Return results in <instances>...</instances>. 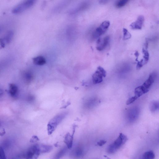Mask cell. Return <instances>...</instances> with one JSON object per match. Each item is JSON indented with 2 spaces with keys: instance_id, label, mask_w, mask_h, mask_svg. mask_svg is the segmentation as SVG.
Here are the masks:
<instances>
[{
  "instance_id": "obj_1",
  "label": "cell",
  "mask_w": 159,
  "mask_h": 159,
  "mask_svg": "<svg viewBox=\"0 0 159 159\" xmlns=\"http://www.w3.org/2000/svg\"><path fill=\"white\" fill-rule=\"evenodd\" d=\"M127 140L128 138L126 135L122 133H120L116 140L109 145L107 148V152L110 154L115 153L124 145Z\"/></svg>"
},
{
  "instance_id": "obj_2",
  "label": "cell",
  "mask_w": 159,
  "mask_h": 159,
  "mask_svg": "<svg viewBox=\"0 0 159 159\" xmlns=\"http://www.w3.org/2000/svg\"><path fill=\"white\" fill-rule=\"evenodd\" d=\"M157 76L156 72H153L151 73L142 85L136 88L138 91L142 95L147 93L154 83Z\"/></svg>"
},
{
  "instance_id": "obj_3",
  "label": "cell",
  "mask_w": 159,
  "mask_h": 159,
  "mask_svg": "<svg viewBox=\"0 0 159 159\" xmlns=\"http://www.w3.org/2000/svg\"><path fill=\"white\" fill-rule=\"evenodd\" d=\"M35 2V1L33 0H28L23 2L13 8L12 13L15 14L22 13L32 7L34 4Z\"/></svg>"
},
{
  "instance_id": "obj_4",
  "label": "cell",
  "mask_w": 159,
  "mask_h": 159,
  "mask_svg": "<svg viewBox=\"0 0 159 159\" xmlns=\"http://www.w3.org/2000/svg\"><path fill=\"white\" fill-rule=\"evenodd\" d=\"M64 116V115L62 114L57 115L48 123L47 126L48 135H51L53 133L57 126L63 120Z\"/></svg>"
},
{
  "instance_id": "obj_5",
  "label": "cell",
  "mask_w": 159,
  "mask_h": 159,
  "mask_svg": "<svg viewBox=\"0 0 159 159\" xmlns=\"http://www.w3.org/2000/svg\"><path fill=\"white\" fill-rule=\"evenodd\" d=\"M106 76V72L101 66L98 67L97 70L92 76V81L95 84L100 83L103 81V78Z\"/></svg>"
},
{
  "instance_id": "obj_6",
  "label": "cell",
  "mask_w": 159,
  "mask_h": 159,
  "mask_svg": "<svg viewBox=\"0 0 159 159\" xmlns=\"http://www.w3.org/2000/svg\"><path fill=\"white\" fill-rule=\"evenodd\" d=\"M110 25V22L105 21L102 22L94 30L93 33V37L95 39L100 37L107 31Z\"/></svg>"
},
{
  "instance_id": "obj_7",
  "label": "cell",
  "mask_w": 159,
  "mask_h": 159,
  "mask_svg": "<svg viewBox=\"0 0 159 159\" xmlns=\"http://www.w3.org/2000/svg\"><path fill=\"white\" fill-rule=\"evenodd\" d=\"M38 144L31 146L29 148L25 153L26 159H37L40 154Z\"/></svg>"
},
{
  "instance_id": "obj_8",
  "label": "cell",
  "mask_w": 159,
  "mask_h": 159,
  "mask_svg": "<svg viewBox=\"0 0 159 159\" xmlns=\"http://www.w3.org/2000/svg\"><path fill=\"white\" fill-rule=\"evenodd\" d=\"M110 37L107 36L103 38H99L97 40L96 48L97 50L101 51L106 48L109 44Z\"/></svg>"
},
{
  "instance_id": "obj_9",
  "label": "cell",
  "mask_w": 159,
  "mask_h": 159,
  "mask_svg": "<svg viewBox=\"0 0 159 159\" xmlns=\"http://www.w3.org/2000/svg\"><path fill=\"white\" fill-rule=\"evenodd\" d=\"M14 33L12 31L7 32L5 36L0 39V45L2 47L11 42L13 38Z\"/></svg>"
},
{
  "instance_id": "obj_10",
  "label": "cell",
  "mask_w": 159,
  "mask_h": 159,
  "mask_svg": "<svg viewBox=\"0 0 159 159\" xmlns=\"http://www.w3.org/2000/svg\"><path fill=\"white\" fill-rule=\"evenodd\" d=\"M145 21V18L143 16L140 15L137 18L135 22L130 25L131 27L134 30H141Z\"/></svg>"
},
{
  "instance_id": "obj_11",
  "label": "cell",
  "mask_w": 159,
  "mask_h": 159,
  "mask_svg": "<svg viewBox=\"0 0 159 159\" xmlns=\"http://www.w3.org/2000/svg\"><path fill=\"white\" fill-rule=\"evenodd\" d=\"M75 132V128H74L73 133L72 135L68 133L65 137L64 142L68 148L70 149L73 147V136Z\"/></svg>"
},
{
  "instance_id": "obj_12",
  "label": "cell",
  "mask_w": 159,
  "mask_h": 159,
  "mask_svg": "<svg viewBox=\"0 0 159 159\" xmlns=\"http://www.w3.org/2000/svg\"><path fill=\"white\" fill-rule=\"evenodd\" d=\"M38 145L40 154L50 152L53 148V147L51 145L43 144H38Z\"/></svg>"
},
{
  "instance_id": "obj_13",
  "label": "cell",
  "mask_w": 159,
  "mask_h": 159,
  "mask_svg": "<svg viewBox=\"0 0 159 159\" xmlns=\"http://www.w3.org/2000/svg\"><path fill=\"white\" fill-rule=\"evenodd\" d=\"M33 61L35 64L38 66H42L46 63L45 59L42 56H38L33 58Z\"/></svg>"
},
{
  "instance_id": "obj_14",
  "label": "cell",
  "mask_w": 159,
  "mask_h": 159,
  "mask_svg": "<svg viewBox=\"0 0 159 159\" xmlns=\"http://www.w3.org/2000/svg\"><path fill=\"white\" fill-rule=\"evenodd\" d=\"M138 109L133 108L130 111H129L128 117L129 120L131 121H134L135 119L136 118L137 115H138Z\"/></svg>"
},
{
  "instance_id": "obj_15",
  "label": "cell",
  "mask_w": 159,
  "mask_h": 159,
  "mask_svg": "<svg viewBox=\"0 0 159 159\" xmlns=\"http://www.w3.org/2000/svg\"><path fill=\"white\" fill-rule=\"evenodd\" d=\"M155 155L152 151H149L145 152L142 156L141 159H154Z\"/></svg>"
},
{
  "instance_id": "obj_16",
  "label": "cell",
  "mask_w": 159,
  "mask_h": 159,
  "mask_svg": "<svg viewBox=\"0 0 159 159\" xmlns=\"http://www.w3.org/2000/svg\"><path fill=\"white\" fill-rule=\"evenodd\" d=\"M17 87L16 86L13 84H10L9 93L12 96H15L17 95Z\"/></svg>"
},
{
  "instance_id": "obj_17",
  "label": "cell",
  "mask_w": 159,
  "mask_h": 159,
  "mask_svg": "<svg viewBox=\"0 0 159 159\" xmlns=\"http://www.w3.org/2000/svg\"><path fill=\"white\" fill-rule=\"evenodd\" d=\"M142 52L144 55V65L146 64L148 62L149 59V57H150V55L147 51V49L143 48L142 49Z\"/></svg>"
},
{
  "instance_id": "obj_18",
  "label": "cell",
  "mask_w": 159,
  "mask_h": 159,
  "mask_svg": "<svg viewBox=\"0 0 159 159\" xmlns=\"http://www.w3.org/2000/svg\"><path fill=\"white\" fill-rule=\"evenodd\" d=\"M83 154V150L81 147H77L73 151V155L76 157H81Z\"/></svg>"
},
{
  "instance_id": "obj_19",
  "label": "cell",
  "mask_w": 159,
  "mask_h": 159,
  "mask_svg": "<svg viewBox=\"0 0 159 159\" xmlns=\"http://www.w3.org/2000/svg\"><path fill=\"white\" fill-rule=\"evenodd\" d=\"M159 108V103L157 101L152 102L150 105V109L152 112L157 111Z\"/></svg>"
},
{
  "instance_id": "obj_20",
  "label": "cell",
  "mask_w": 159,
  "mask_h": 159,
  "mask_svg": "<svg viewBox=\"0 0 159 159\" xmlns=\"http://www.w3.org/2000/svg\"><path fill=\"white\" fill-rule=\"evenodd\" d=\"M128 0H120L117 2L115 6L117 8H121L125 6L129 2Z\"/></svg>"
},
{
  "instance_id": "obj_21",
  "label": "cell",
  "mask_w": 159,
  "mask_h": 159,
  "mask_svg": "<svg viewBox=\"0 0 159 159\" xmlns=\"http://www.w3.org/2000/svg\"><path fill=\"white\" fill-rule=\"evenodd\" d=\"M66 149L63 148L59 151V152L56 155L54 159H60L64 155L66 152Z\"/></svg>"
},
{
  "instance_id": "obj_22",
  "label": "cell",
  "mask_w": 159,
  "mask_h": 159,
  "mask_svg": "<svg viewBox=\"0 0 159 159\" xmlns=\"http://www.w3.org/2000/svg\"><path fill=\"white\" fill-rule=\"evenodd\" d=\"M123 39L124 40H127L130 39L132 35L130 32H129L128 30L125 28L123 29Z\"/></svg>"
},
{
  "instance_id": "obj_23",
  "label": "cell",
  "mask_w": 159,
  "mask_h": 159,
  "mask_svg": "<svg viewBox=\"0 0 159 159\" xmlns=\"http://www.w3.org/2000/svg\"><path fill=\"white\" fill-rule=\"evenodd\" d=\"M137 98L134 96L129 98L126 102L127 105H130L134 102Z\"/></svg>"
},
{
  "instance_id": "obj_24",
  "label": "cell",
  "mask_w": 159,
  "mask_h": 159,
  "mask_svg": "<svg viewBox=\"0 0 159 159\" xmlns=\"http://www.w3.org/2000/svg\"><path fill=\"white\" fill-rule=\"evenodd\" d=\"M0 159H6L5 152L1 147H0Z\"/></svg>"
},
{
  "instance_id": "obj_25",
  "label": "cell",
  "mask_w": 159,
  "mask_h": 159,
  "mask_svg": "<svg viewBox=\"0 0 159 159\" xmlns=\"http://www.w3.org/2000/svg\"><path fill=\"white\" fill-rule=\"evenodd\" d=\"M136 66V68L139 70L144 65L143 59H142L141 60L139 61H138Z\"/></svg>"
},
{
  "instance_id": "obj_26",
  "label": "cell",
  "mask_w": 159,
  "mask_h": 159,
  "mask_svg": "<svg viewBox=\"0 0 159 159\" xmlns=\"http://www.w3.org/2000/svg\"><path fill=\"white\" fill-rule=\"evenodd\" d=\"M39 139L37 136H34L31 139L30 142L32 143H34L39 141Z\"/></svg>"
},
{
  "instance_id": "obj_27",
  "label": "cell",
  "mask_w": 159,
  "mask_h": 159,
  "mask_svg": "<svg viewBox=\"0 0 159 159\" xmlns=\"http://www.w3.org/2000/svg\"><path fill=\"white\" fill-rule=\"evenodd\" d=\"M106 141L104 140H101L98 142L97 144L99 146H102L104 145L106 143Z\"/></svg>"
},
{
  "instance_id": "obj_28",
  "label": "cell",
  "mask_w": 159,
  "mask_h": 159,
  "mask_svg": "<svg viewBox=\"0 0 159 159\" xmlns=\"http://www.w3.org/2000/svg\"><path fill=\"white\" fill-rule=\"evenodd\" d=\"M134 55H135V56L136 57V61H138V57L139 55V52H138V51H136V52L134 54Z\"/></svg>"
},
{
  "instance_id": "obj_29",
  "label": "cell",
  "mask_w": 159,
  "mask_h": 159,
  "mask_svg": "<svg viewBox=\"0 0 159 159\" xmlns=\"http://www.w3.org/2000/svg\"><path fill=\"white\" fill-rule=\"evenodd\" d=\"M107 1H101L99 2V3L101 4H104L107 2Z\"/></svg>"
},
{
  "instance_id": "obj_30",
  "label": "cell",
  "mask_w": 159,
  "mask_h": 159,
  "mask_svg": "<svg viewBox=\"0 0 159 159\" xmlns=\"http://www.w3.org/2000/svg\"><path fill=\"white\" fill-rule=\"evenodd\" d=\"M106 159H111L110 158H109L107 156H106Z\"/></svg>"
},
{
  "instance_id": "obj_31",
  "label": "cell",
  "mask_w": 159,
  "mask_h": 159,
  "mask_svg": "<svg viewBox=\"0 0 159 159\" xmlns=\"http://www.w3.org/2000/svg\"><path fill=\"white\" fill-rule=\"evenodd\" d=\"M1 28H0V31H1Z\"/></svg>"
}]
</instances>
